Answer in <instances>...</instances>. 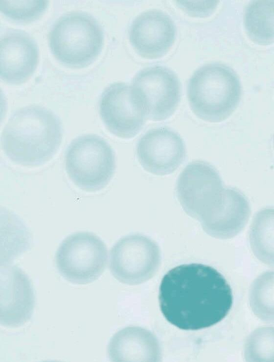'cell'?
<instances>
[{
	"instance_id": "6da1fadb",
	"label": "cell",
	"mask_w": 274,
	"mask_h": 362,
	"mask_svg": "<svg viewBox=\"0 0 274 362\" xmlns=\"http://www.w3.org/2000/svg\"><path fill=\"white\" fill-rule=\"evenodd\" d=\"M159 302L166 320L183 330H199L222 321L233 304L230 285L214 267L200 263L171 269L162 278Z\"/></svg>"
},
{
	"instance_id": "7a4b0ae2",
	"label": "cell",
	"mask_w": 274,
	"mask_h": 362,
	"mask_svg": "<svg viewBox=\"0 0 274 362\" xmlns=\"http://www.w3.org/2000/svg\"><path fill=\"white\" fill-rule=\"evenodd\" d=\"M62 138L59 119L48 109L35 105L16 110L1 134V148L13 162L38 166L50 160Z\"/></svg>"
},
{
	"instance_id": "3957f363",
	"label": "cell",
	"mask_w": 274,
	"mask_h": 362,
	"mask_svg": "<svg viewBox=\"0 0 274 362\" xmlns=\"http://www.w3.org/2000/svg\"><path fill=\"white\" fill-rule=\"evenodd\" d=\"M241 85L236 73L222 63H210L198 68L188 84V99L199 118L219 122L235 110L241 96Z\"/></svg>"
},
{
	"instance_id": "277c9868",
	"label": "cell",
	"mask_w": 274,
	"mask_h": 362,
	"mask_svg": "<svg viewBox=\"0 0 274 362\" xmlns=\"http://www.w3.org/2000/svg\"><path fill=\"white\" fill-rule=\"evenodd\" d=\"M103 32L96 20L83 11H72L59 17L48 35L50 50L63 64L81 68L100 54Z\"/></svg>"
},
{
	"instance_id": "5b68a950",
	"label": "cell",
	"mask_w": 274,
	"mask_h": 362,
	"mask_svg": "<svg viewBox=\"0 0 274 362\" xmlns=\"http://www.w3.org/2000/svg\"><path fill=\"white\" fill-rule=\"evenodd\" d=\"M116 168L115 153L102 137L84 134L74 139L65 154V169L79 189L94 192L103 189Z\"/></svg>"
},
{
	"instance_id": "8992f818",
	"label": "cell",
	"mask_w": 274,
	"mask_h": 362,
	"mask_svg": "<svg viewBox=\"0 0 274 362\" xmlns=\"http://www.w3.org/2000/svg\"><path fill=\"white\" fill-rule=\"evenodd\" d=\"M218 171L210 163L195 160L180 174L176 185L177 197L185 212L200 223L212 216L225 198Z\"/></svg>"
},
{
	"instance_id": "52a82bcc",
	"label": "cell",
	"mask_w": 274,
	"mask_h": 362,
	"mask_svg": "<svg viewBox=\"0 0 274 362\" xmlns=\"http://www.w3.org/2000/svg\"><path fill=\"white\" fill-rule=\"evenodd\" d=\"M108 250L96 234L78 232L67 236L59 245L55 264L60 275L74 284H87L104 272Z\"/></svg>"
},
{
	"instance_id": "ba28073f",
	"label": "cell",
	"mask_w": 274,
	"mask_h": 362,
	"mask_svg": "<svg viewBox=\"0 0 274 362\" xmlns=\"http://www.w3.org/2000/svg\"><path fill=\"white\" fill-rule=\"evenodd\" d=\"M132 96L147 118L167 119L175 112L181 98V86L176 74L163 66L139 71L130 86Z\"/></svg>"
},
{
	"instance_id": "9c48e42d",
	"label": "cell",
	"mask_w": 274,
	"mask_h": 362,
	"mask_svg": "<svg viewBox=\"0 0 274 362\" xmlns=\"http://www.w3.org/2000/svg\"><path fill=\"white\" fill-rule=\"evenodd\" d=\"M161 250L152 238L132 234L120 238L111 248L109 267L120 282L138 285L152 279L161 264Z\"/></svg>"
},
{
	"instance_id": "30bf717a",
	"label": "cell",
	"mask_w": 274,
	"mask_h": 362,
	"mask_svg": "<svg viewBox=\"0 0 274 362\" xmlns=\"http://www.w3.org/2000/svg\"><path fill=\"white\" fill-rule=\"evenodd\" d=\"M99 112L108 130L122 139L135 136L147 118L135 102L130 86L123 82L113 83L105 88L99 101Z\"/></svg>"
},
{
	"instance_id": "8fae6325",
	"label": "cell",
	"mask_w": 274,
	"mask_h": 362,
	"mask_svg": "<svg viewBox=\"0 0 274 362\" xmlns=\"http://www.w3.org/2000/svg\"><path fill=\"white\" fill-rule=\"evenodd\" d=\"M136 152L142 168L156 175L173 173L186 156L183 140L178 134L168 127L148 130L139 139Z\"/></svg>"
},
{
	"instance_id": "7c38bea8",
	"label": "cell",
	"mask_w": 274,
	"mask_h": 362,
	"mask_svg": "<svg viewBox=\"0 0 274 362\" xmlns=\"http://www.w3.org/2000/svg\"><path fill=\"white\" fill-rule=\"evenodd\" d=\"M176 26L171 18L158 9H150L139 14L129 29V40L142 57L156 59L166 54L176 38Z\"/></svg>"
},
{
	"instance_id": "4fadbf2b",
	"label": "cell",
	"mask_w": 274,
	"mask_h": 362,
	"mask_svg": "<svg viewBox=\"0 0 274 362\" xmlns=\"http://www.w3.org/2000/svg\"><path fill=\"white\" fill-rule=\"evenodd\" d=\"M35 305L32 284L25 273L11 264H1V324L16 327L31 317Z\"/></svg>"
},
{
	"instance_id": "5bb4252c",
	"label": "cell",
	"mask_w": 274,
	"mask_h": 362,
	"mask_svg": "<svg viewBox=\"0 0 274 362\" xmlns=\"http://www.w3.org/2000/svg\"><path fill=\"white\" fill-rule=\"evenodd\" d=\"M0 45L1 79L11 84L28 80L39 60L35 42L23 31L10 30L3 35Z\"/></svg>"
},
{
	"instance_id": "9a60e30c",
	"label": "cell",
	"mask_w": 274,
	"mask_h": 362,
	"mask_svg": "<svg viewBox=\"0 0 274 362\" xmlns=\"http://www.w3.org/2000/svg\"><path fill=\"white\" fill-rule=\"evenodd\" d=\"M107 354L110 362H162V351L156 335L144 328L130 326L110 339Z\"/></svg>"
},
{
	"instance_id": "2e32d148",
	"label": "cell",
	"mask_w": 274,
	"mask_h": 362,
	"mask_svg": "<svg viewBox=\"0 0 274 362\" xmlns=\"http://www.w3.org/2000/svg\"><path fill=\"white\" fill-rule=\"evenodd\" d=\"M250 214V205L246 197L238 189L228 187L220 209L201 225L209 235L218 239H229L242 230Z\"/></svg>"
},
{
	"instance_id": "e0dca14e",
	"label": "cell",
	"mask_w": 274,
	"mask_h": 362,
	"mask_svg": "<svg viewBox=\"0 0 274 362\" xmlns=\"http://www.w3.org/2000/svg\"><path fill=\"white\" fill-rule=\"evenodd\" d=\"M273 1L250 2L244 16V26L249 37L260 45L273 42Z\"/></svg>"
},
{
	"instance_id": "ac0fdd59",
	"label": "cell",
	"mask_w": 274,
	"mask_h": 362,
	"mask_svg": "<svg viewBox=\"0 0 274 362\" xmlns=\"http://www.w3.org/2000/svg\"><path fill=\"white\" fill-rule=\"evenodd\" d=\"M253 253L261 262L273 266V209L265 208L255 216L250 228Z\"/></svg>"
},
{
	"instance_id": "d6986e66",
	"label": "cell",
	"mask_w": 274,
	"mask_h": 362,
	"mask_svg": "<svg viewBox=\"0 0 274 362\" xmlns=\"http://www.w3.org/2000/svg\"><path fill=\"white\" fill-rule=\"evenodd\" d=\"M250 306L256 317L264 322L273 321V272L268 271L253 282L249 293Z\"/></svg>"
},
{
	"instance_id": "ffe728a7",
	"label": "cell",
	"mask_w": 274,
	"mask_h": 362,
	"mask_svg": "<svg viewBox=\"0 0 274 362\" xmlns=\"http://www.w3.org/2000/svg\"><path fill=\"white\" fill-rule=\"evenodd\" d=\"M273 326L258 327L247 337L244 345L246 362H273Z\"/></svg>"
},
{
	"instance_id": "44dd1931",
	"label": "cell",
	"mask_w": 274,
	"mask_h": 362,
	"mask_svg": "<svg viewBox=\"0 0 274 362\" xmlns=\"http://www.w3.org/2000/svg\"><path fill=\"white\" fill-rule=\"evenodd\" d=\"M47 1L1 0V11L19 22H30L38 18L47 7Z\"/></svg>"
},
{
	"instance_id": "7402d4cb",
	"label": "cell",
	"mask_w": 274,
	"mask_h": 362,
	"mask_svg": "<svg viewBox=\"0 0 274 362\" xmlns=\"http://www.w3.org/2000/svg\"><path fill=\"white\" fill-rule=\"evenodd\" d=\"M42 362H63V361H57V360H48V361H44Z\"/></svg>"
}]
</instances>
